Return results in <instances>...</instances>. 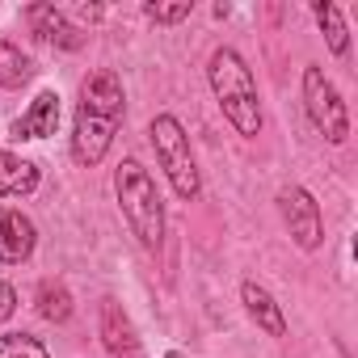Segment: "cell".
<instances>
[{
  "instance_id": "cell-18",
  "label": "cell",
  "mask_w": 358,
  "mask_h": 358,
  "mask_svg": "<svg viewBox=\"0 0 358 358\" xmlns=\"http://www.w3.org/2000/svg\"><path fill=\"white\" fill-rule=\"evenodd\" d=\"M17 312V291L5 282V278H0V320H9Z\"/></svg>"
},
{
  "instance_id": "cell-4",
  "label": "cell",
  "mask_w": 358,
  "mask_h": 358,
  "mask_svg": "<svg viewBox=\"0 0 358 358\" xmlns=\"http://www.w3.org/2000/svg\"><path fill=\"white\" fill-rule=\"evenodd\" d=\"M148 139H152L156 164L164 169L173 194L182 199V203H194L203 194V177H199V164H194L190 135H186L182 118H177V114H156L152 127H148Z\"/></svg>"
},
{
  "instance_id": "cell-1",
  "label": "cell",
  "mask_w": 358,
  "mask_h": 358,
  "mask_svg": "<svg viewBox=\"0 0 358 358\" xmlns=\"http://www.w3.org/2000/svg\"><path fill=\"white\" fill-rule=\"evenodd\" d=\"M122 114H127L122 80L110 68H97L80 85V106H76V122H72V160L80 169H93L106 160Z\"/></svg>"
},
{
  "instance_id": "cell-8",
  "label": "cell",
  "mask_w": 358,
  "mask_h": 358,
  "mask_svg": "<svg viewBox=\"0 0 358 358\" xmlns=\"http://www.w3.org/2000/svg\"><path fill=\"white\" fill-rule=\"evenodd\" d=\"M38 245V228L30 215L13 211V207H0V266H22L34 257Z\"/></svg>"
},
{
  "instance_id": "cell-14",
  "label": "cell",
  "mask_w": 358,
  "mask_h": 358,
  "mask_svg": "<svg viewBox=\"0 0 358 358\" xmlns=\"http://www.w3.org/2000/svg\"><path fill=\"white\" fill-rule=\"evenodd\" d=\"M34 303H38V316L51 320V324H64L72 316V291L59 278H43L38 291H34Z\"/></svg>"
},
{
  "instance_id": "cell-3",
  "label": "cell",
  "mask_w": 358,
  "mask_h": 358,
  "mask_svg": "<svg viewBox=\"0 0 358 358\" xmlns=\"http://www.w3.org/2000/svg\"><path fill=\"white\" fill-rule=\"evenodd\" d=\"M114 194H118V211H122L131 236L148 253H156L164 245V203H160V190L139 160H122L114 169Z\"/></svg>"
},
{
  "instance_id": "cell-16",
  "label": "cell",
  "mask_w": 358,
  "mask_h": 358,
  "mask_svg": "<svg viewBox=\"0 0 358 358\" xmlns=\"http://www.w3.org/2000/svg\"><path fill=\"white\" fill-rule=\"evenodd\" d=\"M0 358H51L34 333H0Z\"/></svg>"
},
{
  "instance_id": "cell-9",
  "label": "cell",
  "mask_w": 358,
  "mask_h": 358,
  "mask_svg": "<svg viewBox=\"0 0 358 358\" xmlns=\"http://www.w3.org/2000/svg\"><path fill=\"white\" fill-rule=\"evenodd\" d=\"M26 22H30V30H34L43 43H51V47H59V51H80V47H85V30H80L64 9H55V5H30V9H26Z\"/></svg>"
},
{
  "instance_id": "cell-5",
  "label": "cell",
  "mask_w": 358,
  "mask_h": 358,
  "mask_svg": "<svg viewBox=\"0 0 358 358\" xmlns=\"http://www.w3.org/2000/svg\"><path fill=\"white\" fill-rule=\"evenodd\" d=\"M299 93H303V114H308V122H312L329 143H345V139H350V110H345L337 85L324 76V68L308 64V68H303V80H299Z\"/></svg>"
},
{
  "instance_id": "cell-19",
  "label": "cell",
  "mask_w": 358,
  "mask_h": 358,
  "mask_svg": "<svg viewBox=\"0 0 358 358\" xmlns=\"http://www.w3.org/2000/svg\"><path fill=\"white\" fill-rule=\"evenodd\" d=\"M76 17H85V22H101V17H106V9H101V5H80V9H76Z\"/></svg>"
},
{
  "instance_id": "cell-13",
  "label": "cell",
  "mask_w": 358,
  "mask_h": 358,
  "mask_svg": "<svg viewBox=\"0 0 358 358\" xmlns=\"http://www.w3.org/2000/svg\"><path fill=\"white\" fill-rule=\"evenodd\" d=\"M30 80H34V59L17 43L0 38V89H22Z\"/></svg>"
},
{
  "instance_id": "cell-10",
  "label": "cell",
  "mask_w": 358,
  "mask_h": 358,
  "mask_svg": "<svg viewBox=\"0 0 358 358\" xmlns=\"http://www.w3.org/2000/svg\"><path fill=\"white\" fill-rule=\"evenodd\" d=\"M241 303H245L249 320H253L262 333H270V337H287V316H282L278 299H274V295H270L262 282L245 278V282H241Z\"/></svg>"
},
{
  "instance_id": "cell-15",
  "label": "cell",
  "mask_w": 358,
  "mask_h": 358,
  "mask_svg": "<svg viewBox=\"0 0 358 358\" xmlns=\"http://www.w3.org/2000/svg\"><path fill=\"white\" fill-rule=\"evenodd\" d=\"M312 17H316V26L324 30L329 51H333L337 59H345V55H350V30H345L341 9H337V5H312Z\"/></svg>"
},
{
  "instance_id": "cell-17",
  "label": "cell",
  "mask_w": 358,
  "mask_h": 358,
  "mask_svg": "<svg viewBox=\"0 0 358 358\" xmlns=\"http://www.w3.org/2000/svg\"><path fill=\"white\" fill-rule=\"evenodd\" d=\"M194 13V0H182V5H143V17L156 26H177Z\"/></svg>"
},
{
  "instance_id": "cell-12",
  "label": "cell",
  "mask_w": 358,
  "mask_h": 358,
  "mask_svg": "<svg viewBox=\"0 0 358 358\" xmlns=\"http://www.w3.org/2000/svg\"><path fill=\"white\" fill-rule=\"evenodd\" d=\"M38 164L0 148V199H30L38 190Z\"/></svg>"
},
{
  "instance_id": "cell-2",
  "label": "cell",
  "mask_w": 358,
  "mask_h": 358,
  "mask_svg": "<svg viewBox=\"0 0 358 358\" xmlns=\"http://www.w3.org/2000/svg\"><path fill=\"white\" fill-rule=\"evenodd\" d=\"M207 85L224 110V118L236 127V135L253 139L262 135V97H257V80L253 68L245 64V55L236 47H215L207 59Z\"/></svg>"
},
{
  "instance_id": "cell-6",
  "label": "cell",
  "mask_w": 358,
  "mask_h": 358,
  "mask_svg": "<svg viewBox=\"0 0 358 358\" xmlns=\"http://www.w3.org/2000/svg\"><path fill=\"white\" fill-rule=\"evenodd\" d=\"M278 211H282V224H287L291 241H295L303 253H312V249L324 245V215H320V203H316L303 186H287V190L278 194Z\"/></svg>"
},
{
  "instance_id": "cell-11",
  "label": "cell",
  "mask_w": 358,
  "mask_h": 358,
  "mask_svg": "<svg viewBox=\"0 0 358 358\" xmlns=\"http://www.w3.org/2000/svg\"><path fill=\"white\" fill-rule=\"evenodd\" d=\"M55 127H59V93L43 89L30 101V110L13 122V139H47V135H55Z\"/></svg>"
},
{
  "instance_id": "cell-7",
  "label": "cell",
  "mask_w": 358,
  "mask_h": 358,
  "mask_svg": "<svg viewBox=\"0 0 358 358\" xmlns=\"http://www.w3.org/2000/svg\"><path fill=\"white\" fill-rule=\"evenodd\" d=\"M97 337H101V345H106L110 358H143L139 333H135L131 316L122 312V303L114 295H106L97 303Z\"/></svg>"
},
{
  "instance_id": "cell-20",
  "label": "cell",
  "mask_w": 358,
  "mask_h": 358,
  "mask_svg": "<svg viewBox=\"0 0 358 358\" xmlns=\"http://www.w3.org/2000/svg\"><path fill=\"white\" fill-rule=\"evenodd\" d=\"M164 358H186V354L182 350H164Z\"/></svg>"
}]
</instances>
